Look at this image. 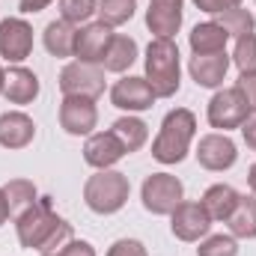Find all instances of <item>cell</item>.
<instances>
[{"label":"cell","instance_id":"cell-26","mask_svg":"<svg viewBox=\"0 0 256 256\" xmlns=\"http://www.w3.org/2000/svg\"><path fill=\"white\" fill-rule=\"evenodd\" d=\"M218 24H220L230 36L242 39V36L254 33L256 18L248 12V9H244V6H232V9H226V12H220V15H218Z\"/></svg>","mask_w":256,"mask_h":256},{"label":"cell","instance_id":"cell-34","mask_svg":"<svg viewBox=\"0 0 256 256\" xmlns=\"http://www.w3.org/2000/svg\"><path fill=\"white\" fill-rule=\"evenodd\" d=\"M54 256H96V250H92V244H90V242H78V238H72L63 250H60V254H54Z\"/></svg>","mask_w":256,"mask_h":256},{"label":"cell","instance_id":"cell-21","mask_svg":"<svg viewBox=\"0 0 256 256\" xmlns=\"http://www.w3.org/2000/svg\"><path fill=\"white\" fill-rule=\"evenodd\" d=\"M74 39H78L74 24H68L63 18L51 21L45 27V33H42V42H45V48H48L51 57H74Z\"/></svg>","mask_w":256,"mask_h":256},{"label":"cell","instance_id":"cell-37","mask_svg":"<svg viewBox=\"0 0 256 256\" xmlns=\"http://www.w3.org/2000/svg\"><path fill=\"white\" fill-rule=\"evenodd\" d=\"M9 220V206H6V196H3V188H0V226Z\"/></svg>","mask_w":256,"mask_h":256},{"label":"cell","instance_id":"cell-30","mask_svg":"<svg viewBox=\"0 0 256 256\" xmlns=\"http://www.w3.org/2000/svg\"><path fill=\"white\" fill-rule=\"evenodd\" d=\"M196 256H238V244L232 236H208L196 248Z\"/></svg>","mask_w":256,"mask_h":256},{"label":"cell","instance_id":"cell-18","mask_svg":"<svg viewBox=\"0 0 256 256\" xmlns=\"http://www.w3.org/2000/svg\"><path fill=\"white\" fill-rule=\"evenodd\" d=\"M3 96L9 104H30L36 96H39V78L24 68V66H15L6 72V86H3Z\"/></svg>","mask_w":256,"mask_h":256},{"label":"cell","instance_id":"cell-1","mask_svg":"<svg viewBox=\"0 0 256 256\" xmlns=\"http://www.w3.org/2000/svg\"><path fill=\"white\" fill-rule=\"evenodd\" d=\"M15 230H18L21 248L39 250L42 256L60 254L74 238L72 236V224H66L60 214H54L51 200H39L33 208H27L21 218H15Z\"/></svg>","mask_w":256,"mask_h":256},{"label":"cell","instance_id":"cell-14","mask_svg":"<svg viewBox=\"0 0 256 256\" xmlns=\"http://www.w3.org/2000/svg\"><path fill=\"white\" fill-rule=\"evenodd\" d=\"M122 155H126V146L114 131L90 134V140L84 143V161L96 170H110L116 161H122Z\"/></svg>","mask_w":256,"mask_h":256},{"label":"cell","instance_id":"cell-16","mask_svg":"<svg viewBox=\"0 0 256 256\" xmlns=\"http://www.w3.org/2000/svg\"><path fill=\"white\" fill-rule=\"evenodd\" d=\"M230 54L220 51V54H194L191 63H188V72L196 80V86H206V90H214L224 84L226 72H230Z\"/></svg>","mask_w":256,"mask_h":256},{"label":"cell","instance_id":"cell-39","mask_svg":"<svg viewBox=\"0 0 256 256\" xmlns=\"http://www.w3.org/2000/svg\"><path fill=\"white\" fill-rule=\"evenodd\" d=\"M3 86H6V72L0 68V92H3Z\"/></svg>","mask_w":256,"mask_h":256},{"label":"cell","instance_id":"cell-31","mask_svg":"<svg viewBox=\"0 0 256 256\" xmlns=\"http://www.w3.org/2000/svg\"><path fill=\"white\" fill-rule=\"evenodd\" d=\"M108 256H149V250L137 238H120V242H114L108 248Z\"/></svg>","mask_w":256,"mask_h":256},{"label":"cell","instance_id":"cell-9","mask_svg":"<svg viewBox=\"0 0 256 256\" xmlns=\"http://www.w3.org/2000/svg\"><path fill=\"white\" fill-rule=\"evenodd\" d=\"M33 51V27L24 18H6L0 21V57L9 63L27 60Z\"/></svg>","mask_w":256,"mask_h":256},{"label":"cell","instance_id":"cell-7","mask_svg":"<svg viewBox=\"0 0 256 256\" xmlns=\"http://www.w3.org/2000/svg\"><path fill=\"white\" fill-rule=\"evenodd\" d=\"M60 90L63 96H84V98H98L104 92V72L90 63H68L60 72Z\"/></svg>","mask_w":256,"mask_h":256},{"label":"cell","instance_id":"cell-25","mask_svg":"<svg viewBox=\"0 0 256 256\" xmlns=\"http://www.w3.org/2000/svg\"><path fill=\"white\" fill-rule=\"evenodd\" d=\"M110 131H114V134L120 137V143L126 146V155L137 152V149L146 143V137H149V126H146L143 120H137V116H122V120H116Z\"/></svg>","mask_w":256,"mask_h":256},{"label":"cell","instance_id":"cell-12","mask_svg":"<svg viewBox=\"0 0 256 256\" xmlns=\"http://www.w3.org/2000/svg\"><path fill=\"white\" fill-rule=\"evenodd\" d=\"M236 158H238V149L226 134H206L196 143V161H200V167H206L212 173L230 170L236 164Z\"/></svg>","mask_w":256,"mask_h":256},{"label":"cell","instance_id":"cell-19","mask_svg":"<svg viewBox=\"0 0 256 256\" xmlns=\"http://www.w3.org/2000/svg\"><path fill=\"white\" fill-rule=\"evenodd\" d=\"M226 39H230V33L218 21L196 24L191 30V36H188L194 54H220V51H226Z\"/></svg>","mask_w":256,"mask_h":256},{"label":"cell","instance_id":"cell-38","mask_svg":"<svg viewBox=\"0 0 256 256\" xmlns=\"http://www.w3.org/2000/svg\"><path fill=\"white\" fill-rule=\"evenodd\" d=\"M248 185H250V191H254V196H256V164L248 170Z\"/></svg>","mask_w":256,"mask_h":256},{"label":"cell","instance_id":"cell-27","mask_svg":"<svg viewBox=\"0 0 256 256\" xmlns=\"http://www.w3.org/2000/svg\"><path fill=\"white\" fill-rule=\"evenodd\" d=\"M137 0H98V21L108 27H120L134 18Z\"/></svg>","mask_w":256,"mask_h":256},{"label":"cell","instance_id":"cell-36","mask_svg":"<svg viewBox=\"0 0 256 256\" xmlns=\"http://www.w3.org/2000/svg\"><path fill=\"white\" fill-rule=\"evenodd\" d=\"M51 0H21V12L24 15H33V12H42Z\"/></svg>","mask_w":256,"mask_h":256},{"label":"cell","instance_id":"cell-22","mask_svg":"<svg viewBox=\"0 0 256 256\" xmlns=\"http://www.w3.org/2000/svg\"><path fill=\"white\" fill-rule=\"evenodd\" d=\"M3 196L9 206V218H21L27 208H33L39 202V191L30 179H12L3 185Z\"/></svg>","mask_w":256,"mask_h":256},{"label":"cell","instance_id":"cell-10","mask_svg":"<svg viewBox=\"0 0 256 256\" xmlns=\"http://www.w3.org/2000/svg\"><path fill=\"white\" fill-rule=\"evenodd\" d=\"M98 122V108L92 98H84V96H63V104H60V126L66 134H90Z\"/></svg>","mask_w":256,"mask_h":256},{"label":"cell","instance_id":"cell-24","mask_svg":"<svg viewBox=\"0 0 256 256\" xmlns=\"http://www.w3.org/2000/svg\"><path fill=\"white\" fill-rule=\"evenodd\" d=\"M232 238H256V196H238L236 212L226 220Z\"/></svg>","mask_w":256,"mask_h":256},{"label":"cell","instance_id":"cell-5","mask_svg":"<svg viewBox=\"0 0 256 256\" xmlns=\"http://www.w3.org/2000/svg\"><path fill=\"white\" fill-rule=\"evenodd\" d=\"M140 196H143V208L146 212H152V214H173V208L185 200V188H182V182L173 173H152V176H146V182L140 188Z\"/></svg>","mask_w":256,"mask_h":256},{"label":"cell","instance_id":"cell-28","mask_svg":"<svg viewBox=\"0 0 256 256\" xmlns=\"http://www.w3.org/2000/svg\"><path fill=\"white\" fill-rule=\"evenodd\" d=\"M242 74H256V33H248L236 39V51L230 57Z\"/></svg>","mask_w":256,"mask_h":256},{"label":"cell","instance_id":"cell-2","mask_svg":"<svg viewBox=\"0 0 256 256\" xmlns=\"http://www.w3.org/2000/svg\"><path fill=\"white\" fill-rule=\"evenodd\" d=\"M196 134V116H194L188 108H176L164 116L161 131L152 143V158L158 164H179L185 161L188 149H191V140Z\"/></svg>","mask_w":256,"mask_h":256},{"label":"cell","instance_id":"cell-32","mask_svg":"<svg viewBox=\"0 0 256 256\" xmlns=\"http://www.w3.org/2000/svg\"><path fill=\"white\" fill-rule=\"evenodd\" d=\"M236 90L244 96V102L250 104V110H256V74H238Z\"/></svg>","mask_w":256,"mask_h":256},{"label":"cell","instance_id":"cell-3","mask_svg":"<svg viewBox=\"0 0 256 256\" xmlns=\"http://www.w3.org/2000/svg\"><path fill=\"white\" fill-rule=\"evenodd\" d=\"M146 84L158 98H170L179 92L182 68H179V45L173 39H152L146 48Z\"/></svg>","mask_w":256,"mask_h":256},{"label":"cell","instance_id":"cell-40","mask_svg":"<svg viewBox=\"0 0 256 256\" xmlns=\"http://www.w3.org/2000/svg\"><path fill=\"white\" fill-rule=\"evenodd\" d=\"M51 256H54V254H51Z\"/></svg>","mask_w":256,"mask_h":256},{"label":"cell","instance_id":"cell-6","mask_svg":"<svg viewBox=\"0 0 256 256\" xmlns=\"http://www.w3.org/2000/svg\"><path fill=\"white\" fill-rule=\"evenodd\" d=\"M250 114H254L250 104H248L244 96L232 86V90H218V92L212 96V102H208V114H206V116H208V126L212 128H224V131H230V128H242Z\"/></svg>","mask_w":256,"mask_h":256},{"label":"cell","instance_id":"cell-29","mask_svg":"<svg viewBox=\"0 0 256 256\" xmlns=\"http://www.w3.org/2000/svg\"><path fill=\"white\" fill-rule=\"evenodd\" d=\"M98 12V0H60V18L68 24H84Z\"/></svg>","mask_w":256,"mask_h":256},{"label":"cell","instance_id":"cell-35","mask_svg":"<svg viewBox=\"0 0 256 256\" xmlns=\"http://www.w3.org/2000/svg\"><path fill=\"white\" fill-rule=\"evenodd\" d=\"M242 134H244V143H248V149H254V152H256V110L248 116V120H244Z\"/></svg>","mask_w":256,"mask_h":256},{"label":"cell","instance_id":"cell-23","mask_svg":"<svg viewBox=\"0 0 256 256\" xmlns=\"http://www.w3.org/2000/svg\"><path fill=\"white\" fill-rule=\"evenodd\" d=\"M137 60V42L131 39V36H116L114 33V39H110V45H108V54H104V72H116V74H122L128 72L131 66Z\"/></svg>","mask_w":256,"mask_h":256},{"label":"cell","instance_id":"cell-20","mask_svg":"<svg viewBox=\"0 0 256 256\" xmlns=\"http://www.w3.org/2000/svg\"><path fill=\"white\" fill-rule=\"evenodd\" d=\"M238 196L242 194L236 191L232 185H212L208 191L202 194V208L208 212V218L212 220H230V214L236 212V206H238Z\"/></svg>","mask_w":256,"mask_h":256},{"label":"cell","instance_id":"cell-13","mask_svg":"<svg viewBox=\"0 0 256 256\" xmlns=\"http://www.w3.org/2000/svg\"><path fill=\"white\" fill-rule=\"evenodd\" d=\"M114 33L108 24L96 21V24H86L78 30V39H74V57L78 63H90V66H98L108 54V45H110Z\"/></svg>","mask_w":256,"mask_h":256},{"label":"cell","instance_id":"cell-15","mask_svg":"<svg viewBox=\"0 0 256 256\" xmlns=\"http://www.w3.org/2000/svg\"><path fill=\"white\" fill-rule=\"evenodd\" d=\"M182 3L185 0H149L146 9V27L155 33V39H173L182 27Z\"/></svg>","mask_w":256,"mask_h":256},{"label":"cell","instance_id":"cell-11","mask_svg":"<svg viewBox=\"0 0 256 256\" xmlns=\"http://www.w3.org/2000/svg\"><path fill=\"white\" fill-rule=\"evenodd\" d=\"M155 92H152V86L146 84V78H134V74H128L122 80H116L114 84V90H110V102H114V108H120V110H128V114H140V110H149L152 104H155Z\"/></svg>","mask_w":256,"mask_h":256},{"label":"cell","instance_id":"cell-17","mask_svg":"<svg viewBox=\"0 0 256 256\" xmlns=\"http://www.w3.org/2000/svg\"><path fill=\"white\" fill-rule=\"evenodd\" d=\"M33 137H36V126L27 114L9 110L0 116V146L3 149H24L33 143Z\"/></svg>","mask_w":256,"mask_h":256},{"label":"cell","instance_id":"cell-4","mask_svg":"<svg viewBox=\"0 0 256 256\" xmlns=\"http://www.w3.org/2000/svg\"><path fill=\"white\" fill-rule=\"evenodd\" d=\"M128 194H131V185H128L126 173H120V170H98L84 185V202L96 214H116L128 202Z\"/></svg>","mask_w":256,"mask_h":256},{"label":"cell","instance_id":"cell-33","mask_svg":"<svg viewBox=\"0 0 256 256\" xmlns=\"http://www.w3.org/2000/svg\"><path fill=\"white\" fill-rule=\"evenodd\" d=\"M194 3H196V9H202L208 15H220L232 6H242V0H194Z\"/></svg>","mask_w":256,"mask_h":256},{"label":"cell","instance_id":"cell-8","mask_svg":"<svg viewBox=\"0 0 256 256\" xmlns=\"http://www.w3.org/2000/svg\"><path fill=\"white\" fill-rule=\"evenodd\" d=\"M170 230L179 242H200L212 230V218L202 208V202H179L170 214Z\"/></svg>","mask_w":256,"mask_h":256}]
</instances>
